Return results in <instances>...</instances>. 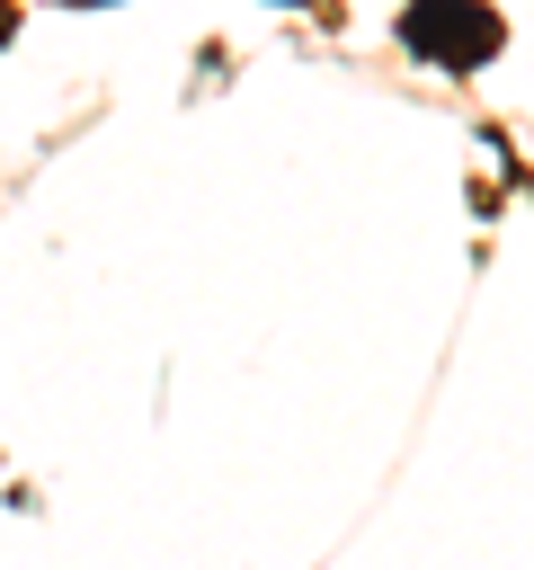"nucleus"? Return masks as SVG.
I'll use <instances>...</instances> for the list:
<instances>
[{"mask_svg": "<svg viewBox=\"0 0 534 570\" xmlns=\"http://www.w3.org/2000/svg\"><path fill=\"white\" fill-rule=\"evenodd\" d=\"M400 45L436 71H481L498 45H507V18L490 0H409L400 9Z\"/></svg>", "mask_w": 534, "mask_h": 570, "instance_id": "nucleus-1", "label": "nucleus"}, {"mask_svg": "<svg viewBox=\"0 0 534 570\" xmlns=\"http://www.w3.org/2000/svg\"><path fill=\"white\" fill-rule=\"evenodd\" d=\"M9 36H18V0H0V45H9Z\"/></svg>", "mask_w": 534, "mask_h": 570, "instance_id": "nucleus-2", "label": "nucleus"}, {"mask_svg": "<svg viewBox=\"0 0 534 570\" xmlns=\"http://www.w3.org/2000/svg\"><path fill=\"white\" fill-rule=\"evenodd\" d=\"M285 9H294V0H285Z\"/></svg>", "mask_w": 534, "mask_h": 570, "instance_id": "nucleus-3", "label": "nucleus"}]
</instances>
